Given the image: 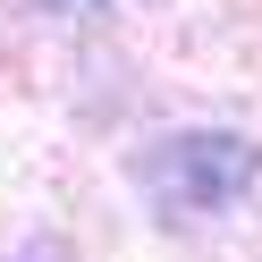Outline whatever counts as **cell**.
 <instances>
[{
  "mask_svg": "<svg viewBox=\"0 0 262 262\" xmlns=\"http://www.w3.org/2000/svg\"><path fill=\"white\" fill-rule=\"evenodd\" d=\"M34 9H42V17H102L110 0H34Z\"/></svg>",
  "mask_w": 262,
  "mask_h": 262,
  "instance_id": "cell-2",
  "label": "cell"
},
{
  "mask_svg": "<svg viewBox=\"0 0 262 262\" xmlns=\"http://www.w3.org/2000/svg\"><path fill=\"white\" fill-rule=\"evenodd\" d=\"M262 152L245 136H169L144 152V186H152V203L169 211V220H203V211H228L245 186H254Z\"/></svg>",
  "mask_w": 262,
  "mask_h": 262,
  "instance_id": "cell-1",
  "label": "cell"
}]
</instances>
